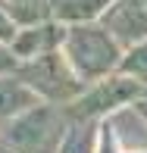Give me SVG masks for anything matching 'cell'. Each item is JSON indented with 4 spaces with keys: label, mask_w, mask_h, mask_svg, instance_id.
I'll return each instance as SVG.
<instances>
[{
    "label": "cell",
    "mask_w": 147,
    "mask_h": 153,
    "mask_svg": "<svg viewBox=\"0 0 147 153\" xmlns=\"http://www.w3.org/2000/svg\"><path fill=\"white\" fill-rule=\"evenodd\" d=\"M119 72L128 75V78H135V81H141V85L147 88V41H141V44H135V47H128V50L122 53Z\"/></svg>",
    "instance_id": "cell-10"
},
{
    "label": "cell",
    "mask_w": 147,
    "mask_h": 153,
    "mask_svg": "<svg viewBox=\"0 0 147 153\" xmlns=\"http://www.w3.org/2000/svg\"><path fill=\"white\" fill-rule=\"evenodd\" d=\"M16 75L38 94L41 103H57V106H69V103L88 88L85 81L78 78V72L69 66V59H66L63 50L44 53V56L28 59V62H19Z\"/></svg>",
    "instance_id": "cell-4"
},
{
    "label": "cell",
    "mask_w": 147,
    "mask_h": 153,
    "mask_svg": "<svg viewBox=\"0 0 147 153\" xmlns=\"http://www.w3.org/2000/svg\"><path fill=\"white\" fill-rule=\"evenodd\" d=\"M141 100H147V88L141 81L128 78L122 72H113L100 81H91L66 106V113L72 122H103V119H113L116 113H122V109L135 106Z\"/></svg>",
    "instance_id": "cell-3"
},
{
    "label": "cell",
    "mask_w": 147,
    "mask_h": 153,
    "mask_svg": "<svg viewBox=\"0 0 147 153\" xmlns=\"http://www.w3.org/2000/svg\"><path fill=\"white\" fill-rule=\"evenodd\" d=\"M63 34H66V25L57 22V19H44V22H34V25H22L13 41V53L19 56V62H28L38 59L44 53H53L63 47Z\"/></svg>",
    "instance_id": "cell-6"
},
{
    "label": "cell",
    "mask_w": 147,
    "mask_h": 153,
    "mask_svg": "<svg viewBox=\"0 0 147 153\" xmlns=\"http://www.w3.org/2000/svg\"><path fill=\"white\" fill-rule=\"evenodd\" d=\"M122 153H125V150H122ZM141 153H147V150H141Z\"/></svg>",
    "instance_id": "cell-14"
},
{
    "label": "cell",
    "mask_w": 147,
    "mask_h": 153,
    "mask_svg": "<svg viewBox=\"0 0 147 153\" xmlns=\"http://www.w3.org/2000/svg\"><path fill=\"white\" fill-rule=\"evenodd\" d=\"M116 0H53V19L63 25H91L100 22Z\"/></svg>",
    "instance_id": "cell-8"
},
{
    "label": "cell",
    "mask_w": 147,
    "mask_h": 153,
    "mask_svg": "<svg viewBox=\"0 0 147 153\" xmlns=\"http://www.w3.org/2000/svg\"><path fill=\"white\" fill-rule=\"evenodd\" d=\"M100 25L116 38L122 50L147 41V3L141 0H116L100 19Z\"/></svg>",
    "instance_id": "cell-5"
},
{
    "label": "cell",
    "mask_w": 147,
    "mask_h": 153,
    "mask_svg": "<svg viewBox=\"0 0 147 153\" xmlns=\"http://www.w3.org/2000/svg\"><path fill=\"white\" fill-rule=\"evenodd\" d=\"M0 150H3V144H0Z\"/></svg>",
    "instance_id": "cell-15"
},
{
    "label": "cell",
    "mask_w": 147,
    "mask_h": 153,
    "mask_svg": "<svg viewBox=\"0 0 147 153\" xmlns=\"http://www.w3.org/2000/svg\"><path fill=\"white\" fill-rule=\"evenodd\" d=\"M141 3H147V0H141Z\"/></svg>",
    "instance_id": "cell-16"
},
{
    "label": "cell",
    "mask_w": 147,
    "mask_h": 153,
    "mask_svg": "<svg viewBox=\"0 0 147 153\" xmlns=\"http://www.w3.org/2000/svg\"><path fill=\"white\" fill-rule=\"evenodd\" d=\"M0 3L13 13V19L19 25H34L44 19H53V10H50L53 0H0Z\"/></svg>",
    "instance_id": "cell-9"
},
{
    "label": "cell",
    "mask_w": 147,
    "mask_h": 153,
    "mask_svg": "<svg viewBox=\"0 0 147 153\" xmlns=\"http://www.w3.org/2000/svg\"><path fill=\"white\" fill-rule=\"evenodd\" d=\"M63 53H66L69 66L78 72V78L91 85V81H100L107 75L119 72V62H122V47L116 44V38L103 28L100 22L91 25H66L63 34Z\"/></svg>",
    "instance_id": "cell-2"
},
{
    "label": "cell",
    "mask_w": 147,
    "mask_h": 153,
    "mask_svg": "<svg viewBox=\"0 0 147 153\" xmlns=\"http://www.w3.org/2000/svg\"><path fill=\"white\" fill-rule=\"evenodd\" d=\"M0 153H6V150H0Z\"/></svg>",
    "instance_id": "cell-17"
},
{
    "label": "cell",
    "mask_w": 147,
    "mask_h": 153,
    "mask_svg": "<svg viewBox=\"0 0 147 153\" xmlns=\"http://www.w3.org/2000/svg\"><path fill=\"white\" fill-rule=\"evenodd\" d=\"M19 28H22V25H19L16 19H13V13L0 3V44H13L16 34H19Z\"/></svg>",
    "instance_id": "cell-11"
},
{
    "label": "cell",
    "mask_w": 147,
    "mask_h": 153,
    "mask_svg": "<svg viewBox=\"0 0 147 153\" xmlns=\"http://www.w3.org/2000/svg\"><path fill=\"white\" fill-rule=\"evenodd\" d=\"M19 69V56L13 53L10 44H0V75H13Z\"/></svg>",
    "instance_id": "cell-12"
},
{
    "label": "cell",
    "mask_w": 147,
    "mask_h": 153,
    "mask_svg": "<svg viewBox=\"0 0 147 153\" xmlns=\"http://www.w3.org/2000/svg\"><path fill=\"white\" fill-rule=\"evenodd\" d=\"M34 103H41L38 94H34L16 72L13 75H0V125L16 119V116H22Z\"/></svg>",
    "instance_id": "cell-7"
},
{
    "label": "cell",
    "mask_w": 147,
    "mask_h": 153,
    "mask_svg": "<svg viewBox=\"0 0 147 153\" xmlns=\"http://www.w3.org/2000/svg\"><path fill=\"white\" fill-rule=\"evenodd\" d=\"M135 113L141 116V119L147 122V100H141V103H135Z\"/></svg>",
    "instance_id": "cell-13"
},
{
    "label": "cell",
    "mask_w": 147,
    "mask_h": 153,
    "mask_svg": "<svg viewBox=\"0 0 147 153\" xmlns=\"http://www.w3.org/2000/svg\"><path fill=\"white\" fill-rule=\"evenodd\" d=\"M72 119L66 106L34 103L22 116L0 125V144L6 153H60Z\"/></svg>",
    "instance_id": "cell-1"
}]
</instances>
